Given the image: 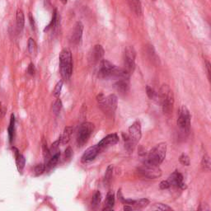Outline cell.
<instances>
[{
	"label": "cell",
	"mask_w": 211,
	"mask_h": 211,
	"mask_svg": "<svg viewBox=\"0 0 211 211\" xmlns=\"http://www.w3.org/2000/svg\"><path fill=\"white\" fill-rule=\"evenodd\" d=\"M123 139L124 142V148L127 151L131 153L134 151L135 145L140 140L142 136L141 124L139 121H135L129 126L128 134H123Z\"/></svg>",
	"instance_id": "cell-1"
},
{
	"label": "cell",
	"mask_w": 211,
	"mask_h": 211,
	"mask_svg": "<svg viewBox=\"0 0 211 211\" xmlns=\"http://www.w3.org/2000/svg\"><path fill=\"white\" fill-rule=\"evenodd\" d=\"M60 70L64 80H69L73 73L72 53L70 49L65 48L60 54Z\"/></svg>",
	"instance_id": "cell-2"
},
{
	"label": "cell",
	"mask_w": 211,
	"mask_h": 211,
	"mask_svg": "<svg viewBox=\"0 0 211 211\" xmlns=\"http://www.w3.org/2000/svg\"><path fill=\"white\" fill-rule=\"evenodd\" d=\"M167 144L166 143H160L157 144L156 146L149 152L144 159V162L158 165L161 164L163 162L166 157Z\"/></svg>",
	"instance_id": "cell-3"
},
{
	"label": "cell",
	"mask_w": 211,
	"mask_h": 211,
	"mask_svg": "<svg viewBox=\"0 0 211 211\" xmlns=\"http://www.w3.org/2000/svg\"><path fill=\"white\" fill-rule=\"evenodd\" d=\"M158 101L161 102L164 114H170L174 104L173 92L167 85H162L158 93Z\"/></svg>",
	"instance_id": "cell-4"
},
{
	"label": "cell",
	"mask_w": 211,
	"mask_h": 211,
	"mask_svg": "<svg viewBox=\"0 0 211 211\" xmlns=\"http://www.w3.org/2000/svg\"><path fill=\"white\" fill-rule=\"evenodd\" d=\"M97 100L99 107L106 114L112 115L116 110L118 99L115 94H111L107 97L103 94H99L97 95Z\"/></svg>",
	"instance_id": "cell-5"
},
{
	"label": "cell",
	"mask_w": 211,
	"mask_h": 211,
	"mask_svg": "<svg viewBox=\"0 0 211 211\" xmlns=\"http://www.w3.org/2000/svg\"><path fill=\"white\" fill-rule=\"evenodd\" d=\"M138 173L145 178L156 179L161 176L162 171L158 165L144 162V164L138 168Z\"/></svg>",
	"instance_id": "cell-6"
},
{
	"label": "cell",
	"mask_w": 211,
	"mask_h": 211,
	"mask_svg": "<svg viewBox=\"0 0 211 211\" xmlns=\"http://www.w3.org/2000/svg\"><path fill=\"white\" fill-rule=\"evenodd\" d=\"M94 131V124L91 122H84L81 124L78 133L77 143L79 147L83 146Z\"/></svg>",
	"instance_id": "cell-7"
},
{
	"label": "cell",
	"mask_w": 211,
	"mask_h": 211,
	"mask_svg": "<svg viewBox=\"0 0 211 211\" xmlns=\"http://www.w3.org/2000/svg\"><path fill=\"white\" fill-rule=\"evenodd\" d=\"M135 57L136 52L134 47L127 46L124 49V56H123V62H124V69L126 72L130 74L135 69Z\"/></svg>",
	"instance_id": "cell-8"
},
{
	"label": "cell",
	"mask_w": 211,
	"mask_h": 211,
	"mask_svg": "<svg viewBox=\"0 0 211 211\" xmlns=\"http://www.w3.org/2000/svg\"><path fill=\"white\" fill-rule=\"evenodd\" d=\"M177 125H178L179 129L183 133H188L190 130L191 115L186 106H181V109H180L179 116L177 119Z\"/></svg>",
	"instance_id": "cell-9"
},
{
	"label": "cell",
	"mask_w": 211,
	"mask_h": 211,
	"mask_svg": "<svg viewBox=\"0 0 211 211\" xmlns=\"http://www.w3.org/2000/svg\"><path fill=\"white\" fill-rule=\"evenodd\" d=\"M104 49L101 45H96L90 50L88 54V62L90 65H95L102 61L104 57Z\"/></svg>",
	"instance_id": "cell-10"
},
{
	"label": "cell",
	"mask_w": 211,
	"mask_h": 211,
	"mask_svg": "<svg viewBox=\"0 0 211 211\" xmlns=\"http://www.w3.org/2000/svg\"><path fill=\"white\" fill-rule=\"evenodd\" d=\"M82 32H83V25L81 22H78L74 26L72 34L70 36V43L74 45H78L80 44L82 40Z\"/></svg>",
	"instance_id": "cell-11"
},
{
	"label": "cell",
	"mask_w": 211,
	"mask_h": 211,
	"mask_svg": "<svg viewBox=\"0 0 211 211\" xmlns=\"http://www.w3.org/2000/svg\"><path fill=\"white\" fill-rule=\"evenodd\" d=\"M119 141V136L116 134H108L107 136L103 138L101 141L97 144L100 150L102 151L103 149H107L108 147L115 145Z\"/></svg>",
	"instance_id": "cell-12"
},
{
	"label": "cell",
	"mask_w": 211,
	"mask_h": 211,
	"mask_svg": "<svg viewBox=\"0 0 211 211\" xmlns=\"http://www.w3.org/2000/svg\"><path fill=\"white\" fill-rule=\"evenodd\" d=\"M100 152H101V150H100L97 144L94 145V146L90 147L85 151V153L82 156L81 161L83 163H87V162H92V160H94L96 158V157L99 154Z\"/></svg>",
	"instance_id": "cell-13"
},
{
	"label": "cell",
	"mask_w": 211,
	"mask_h": 211,
	"mask_svg": "<svg viewBox=\"0 0 211 211\" xmlns=\"http://www.w3.org/2000/svg\"><path fill=\"white\" fill-rule=\"evenodd\" d=\"M168 181L170 182V185H172V186H176L179 188L184 189L186 188V186L185 182H184V178L182 174L178 172L177 171H174L173 173L171 174V176H169Z\"/></svg>",
	"instance_id": "cell-14"
},
{
	"label": "cell",
	"mask_w": 211,
	"mask_h": 211,
	"mask_svg": "<svg viewBox=\"0 0 211 211\" xmlns=\"http://www.w3.org/2000/svg\"><path fill=\"white\" fill-rule=\"evenodd\" d=\"M13 150L14 152V154H15L16 158V164H17V167H18V170L19 172H22L25 167L26 164V159L24 158L23 154H20V152L18 150L17 148L13 147Z\"/></svg>",
	"instance_id": "cell-15"
},
{
	"label": "cell",
	"mask_w": 211,
	"mask_h": 211,
	"mask_svg": "<svg viewBox=\"0 0 211 211\" xmlns=\"http://www.w3.org/2000/svg\"><path fill=\"white\" fill-rule=\"evenodd\" d=\"M115 87L118 92L120 93H126L129 92V78H121L118 79L115 84Z\"/></svg>",
	"instance_id": "cell-16"
},
{
	"label": "cell",
	"mask_w": 211,
	"mask_h": 211,
	"mask_svg": "<svg viewBox=\"0 0 211 211\" xmlns=\"http://www.w3.org/2000/svg\"><path fill=\"white\" fill-rule=\"evenodd\" d=\"M129 8L137 16H141L142 4L140 0H128Z\"/></svg>",
	"instance_id": "cell-17"
},
{
	"label": "cell",
	"mask_w": 211,
	"mask_h": 211,
	"mask_svg": "<svg viewBox=\"0 0 211 211\" xmlns=\"http://www.w3.org/2000/svg\"><path fill=\"white\" fill-rule=\"evenodd\" d=\"M115 205V195L113 191H109L107 195V198L105 201V206L103 210H112Z\"/></svg>",
	"instance_id": "cell-18"
},
{
	"label": "cell",
	"mask_w": 211,
	"mask_h": 211,
	"mask_svg": "<svg viewBox=\"0 0 211 211\" xmlns=\"http://www.w3.org/2000/svg\"><path fill=\"white\" fill-rule=\"evenodd\" d=\"M73 132V127L71 126H67L65 127L64 131H63L61 136L59 139H60V143L62 144H68L70 140V137H71V134H72Z\"/></svg>",
	"instance_id": "cell-19"
},
{
	"label": "cell",
	"mask_w": 211,
	"mask_h": 211,
	"mask_svg": "<svg viewBox=\"0 0 211 211\" xmlns=\"http://www.w3.org/2000/svg\"><path fill=\"white\" fill-rule=\"evenodd\" d=\"M16 20H17V27L19 32H22L24 28L25 25V17H24V13L23 10L18 9L17 11V14H16Z\"/></svg>",
	"instance_id": "cell-20"
},
{
	"label": "cell",
	"mask_w": 211,
	"mask_h": 211,
	"mask_svg": "<svg viewBox=\"0 0 211 211\" xmlns=\"http://www.w3.org/2000/svg\"><path fill=\"white\" fill-rule=\"evenodd\" d=\"M146 54L148 55L149 59L152 61V63L154 64H158L159 63V58L157 55L156 51L154 50V48L153 45H148L146 48Z\"/></svg>",
	"instance_id": "cell-21"
},
{
	"label": "cell",
	"mask_w": 211,
	"mask_h": 211,
	"mask_svg": "<svg viewBox=\"0 0 211 211\" xmlns=\"http://www.w3.org/2000/svg\"><path fill=\"white\" fill-rule=\"evenodd\" d=\"M8 132V138H9V142L12 144V143H13V138H14V132H15V116H14V115L13 114L11 115L10 123H9Z\"/></svg>",
	"instance_id": "cell-22"
},
{
	"label": "cell",
	"mask_w": 211,
	"mask_h": 211,
	"mask_svg": "<svg viewBox=\"0 0 211 211\" xmlns=\"http://www.w3.org/2000/svg\"><path fill=\"white\" fill-rule=\"evenodd\" d=\"M60 151L58 152V153H56L55 154H54V155H52V157L49 159V161H48L47 164H46L45 168L47 167V169H51V168H53V167H55L57 165L58 162H59V161H60Z\"/></svg>",
	"instance_id": "cell-23"
},
{
	"label": "cell",
	"mask_w": 211,
	"mask_h": 211,
	"mask_svg": "<svg viewBox=\"0 0 211 211\" xmlns=\"http://www.w3.org/2000/svg\"><path fill=\"white\" fill-rule=\"evenodd\" d=\"M59 24V17H58V12L57 9H55L54 12H53V17L52 19H51V22L50 23V24L45 28V32L46 31L50 30V28H55L56 27V26Z\"/></svg>",
	"instance_id": "cell-24"
},
{
	"label": "cell",
	"mask_w": 211,
	"mask_h": 211,
	"mask_svg": "<svg viewBox=\"0 0 211 211\" xmlns=\"http://www.w3.org/2000/svg\"><path fill=\"white\" fill-rule=\"evenodd\" d=\"M102 200V195L100 193V191H97L94 193L93 196H92V202H91V205H92V209H96L97 206L99 205Z\"/></svg>",
	"instance_id": "cell-25"
},
{
	"label": "cell",
	"mask_w": 211,
	"mask_h": 211,
	"mask_svg": "<svg viewBox=\"0 0 211 211\" xmlns=\"http://www.w3.org/2000/svg\"><path fill=\"white\" fill-rule=\"evenodd\" d=\"M112 174H113V166L112 165H110L108 166L107 169V171L105 173L104 176V179H103V182H104L105 186L106 185H108V184L111 182V180H112Z\"/></svg>",
	"instance_id": "cell-26"
},
{
	"label": "cell",
	"mask_w": 211,
	"mask_h": 211,
	"mask_svg": "<svg viewBox=\"0 0 211 211\" xmlns=\"http://www.w3.org/2000/svg\"><path fill=\"white\" fill-rule=\"evenodd\" d=\"M149 205V200L148 199H140L139 200H134L133 205L136 209H142Z\"/></svg>",
	"instance_id": "cell-27"
},
{
	"label": "cell",
	"mask_w": 211,
	"mask_h": 211,
	"mask_svg": "<svg viewBox=\"0 0 211 211\" xmlns=\"http://www.w3.org/2000/svg\"><path fill=\"white\" fill-rule=\"evenodd\" d=\"M210 159L208 155H205L201 161V167L205 171H209L210 170Z\"/></svg>",
	"instance_id": "cell-28"
},
{
	"label": "cell",
	"mask_w": 211,
	"mask_h": 211,
	"mask_svg": "<svg viewBox=\"0 0 211 211\" xmlns=\"http://www.w3.org/2000/svg\"><path fill=\"white\" fill-rule=\"evenodd\" d=\"M146 93L148 95L149 99L151 100H157L158 98V94L157 93L156 91L151 87L150 86H147L146 87Z\"/></svg>",
	"instance_id": "cell-29"
},
{
	"label": "cell",
	"mask_w": 211,
	"mask_h": 211,
	"mask_svg": "<svg viewBox=\"0 0 211 211\" xmlns=\"http://www.w3.org/2000/svg\"><path fill=\"white\" fill-rule=\"evenodd\" d=\"M62 106L63 105H62V102H61V100L60 99L56 100L55 103H54V105H53V107H52L54 114H55V115L60 114V111H61V109H62Z\"/></svg>",
	"instance_id": "cell-30"
},
{
	"label": "cell",
	"mask_w": 211,
	"mask_h": 211,
	"mask_svg": "<svg viewBox=\"0 0 211 211\" xmlns=\"http://www.w3.org/2000/svg\"><path fill=\"white\" fill-rule=\"evenodd\" d=\"M45 170V165L43 163L37 164L34 168V172H35V176H39L40 175H42L44 173V171Z\"/></svg>",
	"instance_id": "cell-31"
},
{
	"label": "cell",
	"mask_w": 211,
	"mask_h": 211,
	"mask_svg": "<svg viewBox=\"0 0 211 211\" xmlns=\"http://www.w3.org/2000/svg\"><path fill=\"white\" fill-rule=\"evenodd\" d=\"M28 45V51L30 54H34L36 50V44L35 40L33 38H29L27 42Z\"/></svg>",
	"instance_id": "cell-32"
},
{
	"label": "cell",
	"mask_w": 211,
	"mask_h": 211,
	"mask_svg": "<svg viewBox=\"0 0 211 211\" xmlns=\"http://www.w3.org/2000/svg\"><path fill=\"white\" fill-rule=\"evenodd\" d=\"M42 150H43V155H44V158H45V159L50 158V149L48 148L47 143H46L45 139H42Z\"/></svg>",
	"instance_id": "cell-33"
},
{
	"label": "cell",
	"mask_w": 211,
	"mask_h": 211,
	"mask_svg": "<svg viewBox=\"0 0 211 211\" xmlns=\"http://www.w3.org/2000/svg\"><path fill=\"white\" fill-rule=\"evenodd\" d=\"M152 209H156V210H171L172 209L167 205H164V204L162 203L154 204V205L152 207Z\"/></svg>",
	"instance_id": "cell-34"
},
{
	"label": "cell",
	"mask_w": 211,
	"mask_h": 211,
	"mask_svg": "<svg viewBox=\"0 0 211 211\" xmlns=\"http://www.w3.org/2000/svg\"><path fill=\"white\" fill-rule=\"evenodd\" d=\"M179 161L181 162L182 165L184 166H189L191 164V160H190V158H189L188 155H186L185 154H182L179 158Z\"/></svg>",
	"instance_id": "cell-35"
},
{
	"label": "cell",
	"mask_w": 211,
	"mask_h": 211,
	"mask_svg": "<svg viewBox=\"0 0 211 211\" xmlns=\"http://www.w3.org/2000/svg\"><path fill=\"white\" fill-rule=\"evenodd\" d=\"M63 87V81L60 80V82H57V84L55 85V88H54V91H53V94L55 97H59L60 95V92H61V90H62Z\"/></svg>",
	"instance_id": "cell-36"
},
{
	"label": "cell",
	"mask_w": 211,
	"mask_h": 211,
	"mask_svg": "<svg viewBox=\"0 0 211 211\" xmlns=\"http://www.w3.org/2000/svg\"><path fill=\"white\" fill-rule=\"evenodd\" d=\"M60 139H58V140H56L55 143H53L51 147L50 148V155H54V154H55L56 153L59 152V145H60Z\"/></svg>",
	"instance_id": "cell-37"
},
{
	"label": "cell",
	"mask_w": 211,
	"mask_h": 211,
	"mask_svg": "<svg viewBox=\"0 0 211 211\" xmlns=\"http://www.w3.org/2000/svg\"><path fill=\"white\" fill-rule=\"evenodd\" d=\"M170 186H171V185H170V182H169L168 181H162L160 182V184H159V187H160L161 190L168 189Z\"/></svg>",
	"instance_id": "cell-38"
},
{
	"label": "cell",
	"mask_w": 211,
	"mask_h": 211,
	"mask_svg": "<svg viewBox=\"0 0 211 211\" xmlns=\"http://www.w3.org/2000/svg\"><path fill=\"white\" fill-rule=\"evenodd\" d=\"M65 158L66 159L71 158V157H72V155H73V150H72V149H71V147H68L67 149H65Z\"/></svg>",
	"instance_id": "cell-39"
},
{
	"label": "cell",
	"mask_w": 211,
	"mask_h": 211,
	"mask_svg": "<svg viewBox=\"0 0 211 211\" xmlns=\"http://www.w3.org/2000/svg\"><path fill=\"white\" fill-rule=\"evenodd\" d=\"M27 73H28V74H30V75L35 74L36 69H35V66H34V65H33L32 63H31L30 65H29V66H28Z\"/></svg>",
	"instance_id": "cell-40"
},
{
	"label": "cell",
	"mask_w": 211,
	"mask_h": 211,
	"mask_svg": "<svg viewBox=\"0 0 211 211\" xmlns=\"http://www.w3.org/2000/svg\"><path fill=\"white\" fill-rule=\"evenodd\" d=\"M210 64L209 61H206L205 63V69L206 72H207V75H208L209 80H210V74H211V70H210Z\"/></svg>",
	"instance_id": "cell-41"
},
{
	"label": "cell",
	"mask_w": 211,
	"mask_h": 211,
	"mask_svg": "<svg viewBox=\"0 0 211 211\" xmlns=\"http://www.w3.org/2000/svg\"><path fill=\"white\" fill-rule=\"evenodd\" d=\"M29 21H30L31 26H32V30H35L36 28V23H35V20H34V18L32 17V15L29 13Z\"/></svg>",
	"instance_id": "cell-42"
},
{
	"label": "cell",
	"mask_w": 211,
	"mask_h": 211,
	"mask_svg": "<svg viewBox=\"0 0 211 211\" xmlns=\"http://www.w3.org/2000/svg\"><path fill=\"white\" fill-rule=\"evenodd\" d=\"M5 112H6V108L5 107H3V106H2V104L0 103V115H1V116H4Z\"/></svg>",
	"instance_id": "cell-43"
},
{
	"label": "cell",
	"mask_w": 211,
	"mask_h": 211,
	"mask_svg": "<svg viewBox=\"0 0 211 211\" xmlns=\"http://www.w3.org/2000/svg\"><path fill=\"white\" fill-rule=\"evenodd\" d=\"M123 209H124V210H132V209H133V207H132V205H125L124 206V208H123Z\"/></svg>",
	"instance_id": "cell-44"
},
{
	"label": "cell",
	"mask_w": 211,
	"mask_h": 211,
	"mask_svg": "<svg viewBox=\"0 0 211 211\" xmlns=\"http://www.w3.org/2000/svg\"><path fill=\"white\" fill-rule=\"evenodd\" d=\"M45 7H49L50 5V0H45Z\"/></svg>",
	"instance_id": "cell-45"
},
{
	"label": "cell",
	"mask_w": 211,
	"mask_h": 211,
	"mask_svg": "<svg viewBox=\"0 0 211 211\" xmlns=\"http://www.w3.org/2000/svg\"><path fill=\"white\" fill-rule=\"evenodd\" d=\"M60 2L63 3V4H66L68 2V0H60Z\"/></svg>",
	"instance_id": "cell-46"
},
{
	"label": "cell",
	"mask_w": 211,
	"mask_h": 211,
	"mask_svg": "<svg viewBox=\"0 0 211 211\" xmlns=\"http://www.w3.org/2000/svg\"><path fill=\"white\" fill-rule=\"evenodd\" d=\"M153 1H156V0H153Z\"/></svg>",
	"instance_id": "cell-47"
}]
</instances>
